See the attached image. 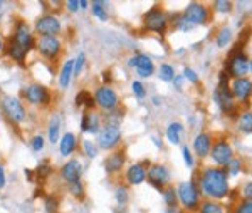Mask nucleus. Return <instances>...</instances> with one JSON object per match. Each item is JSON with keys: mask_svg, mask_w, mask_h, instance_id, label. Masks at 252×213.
Listing matches in <instances>:
<instances>
[{"mask_svg": "<svg viewBox=\"0 0 252 213\" xmlns=\"http://www.w3.org/2000/svg\"><path fill=\"white\" fill-rule=\"evenodd\" d=\"M193 181L200 195L205 200L222 201L231 193V185H229V176L224 168L217 166H205L200 168L197 173H193Z\"/></svg>", "mask_w": 252, "mask_h": 213, "instance_id": "1", "label": "nucleus"}, {"mask_svg": "<svg viewBox=\"0 0 252 213\" xmlns=\"http://www.w3.org/2000/svg\"><path fill=\"white\" fill-rule=\"evenodd\" d=\"M177 197H178V203H180L182 210H187L188 213L197 212L200 207V203H202V195H200L193 180L178 183Z\"/></svg>", "mask_w": 252, "mask_h": 213, "instance_id": "2", "label": "nucleus"}, {"mask_svg": "<svg viewBox=\"0 0 252 213\" xmlns=\"http://www.w3.org/2000/svg\"><path fill=\"white\" fill-rule=\"evenodd\" d=\"M249 62L251 59L244 50H229L224 61V71L231 76V79L247 78L249 76Z\"/></svg>", "mask_w": 252, "mask_h": 213, "instance_id": "3", "label": "nucleus"}, {"mask_svg": "<svg viewBox=\"0 0 252 213\" xmlns=\"http://www.w3.org/2000/svg\"><path fill=\"white\" fill-rule=\"evenodd\" d=\"M234 156H235L234 146L227 136H218V138L214 139V145H212L210 155H209L210 161H212V166L225 168Z\"/></svg>", "mask_w": 252, "mask_h": 213, "instance_id": "4", "label": "nucleus"}, {"mask_svg": "<svg viewBox=\"0 0 252 213\" xmlns=\"http://www.w3.org/2000/svg\"><path fill=\"white\" fill-rule=\"evenodd\" d=\"M212 98H214L217 108L220 109L225 116L231 117L234 123H235L240 109H239V104H237L235 99H234V96H232L231 87L229 86H218L217 84L215 89H214V93H212Z\"/></svg>", "mask_w": 252, "mask_h": 213, "instance_id": "5", "label": "nucleus"}, {"mask_svg": "<svg viewBox=\"0 0 252 213\" xmlns=\"http://www.w3.org/2000/svg\"><path fill=\"white\" fill-rule=\"evenodd\" d=\"M143 25L147 31L163 35L167 32L168 25H170V20H168L165 10L160 9V7H153V9H150L148 12H145Z\"/></svg>", "mask_w": 252, "mask_h": 213, "instance_id": "6", "label": "nucleus"}, {"mask_svg": "<svg viewBox=\"0 0 252 213\" xmlns=\"http://www.w3.org/2000/svg\"><path fill=\"white\" fill-rule=\"evenodd\" d=\"M184 17L193 27H197V25H207L212 19V9L207 3L190 2L184 10Z\"/></svg>", "mask_w": 252, "mask_h": 213, "instance_id": "7", "label": "nucleus"}, {"mask_svg": "<svg viewBox=\"0 0 252 213\" xmlns=\"http://www.w3.org/2000/svg\"><path fill=\"white\" fill-rule=\"evenodd\" d=\"M229 87H231V93L237 104H242L246 106V109H249L251 99H252V79L251 78L232 79Z\"/></svg>", "mask_w": 252, "mask_h": 213, "instance_id": "8", "label": "nucleus"}, {"mask_svg": "<svg viewBox=\"0 0 252 213\" xmlns=\"http://www.w3.org/2000/svg\"><path fill=\"white\" fill-rule=\"evenodd\" d=\"M0 106H2L3 115L9 117V121H12V123H16V124L24 123L25 117H27L24 106H22V102L17 98L3 96L2 101H0Z\"/></svg>", "mask_w": 252, "mask_h": 213, "instance_id": "9", "label": "nucleus"}, {"mask_svg": "<svg viewBox=\"0 0 252 213\" xmlns=\"http://www.w3.org/2000/svg\"><path fill=\"white\" fill-rule=\"evenodd\" d=\"M147 181L153 188L162 192L168 185V181H170V171H168L165 164H160V163L150 164V168L147 170Z\"/></svg>", "mask_w": 252, "mask_h": 213, "instance_id": "10", "label": "nucleus"}, {"mask_svg": "<svg viewBox=\"0 0 252 213\" xmlns=\"http://www.w3.org/2000/svg\"><path fill=\"white\" fill-rule=\"evenodd\" d=\"M212 145H214V136L209 131H200L192 141V153H195V158L199 160H205L210 155Z\"/></svg>", "mask_w": 252, "mask_h": 213, "instance_id": "11", "label": "nucleus"}, {"mask_svg": "<svg viewBox=\"0 0 252 213\" xmlns=\"http://www.w3.org/2000/svg\"><path fill=\"white\" fill-rule=\"evenodd\" d=\"M22 96L27 99V102L34 106H46L50 102V94L49 91L46 89L41 84H32V86H27L24 91H22Z\"/></svg>", "mask_w": 252, "mask_h": 213, "instance_id": "12", "label": "nucleus"}, {"mask_svg": "<svg viewBox=\"0 0 252 213\" xmlns=\"http://www.w3.org/2000/svg\"><path fill=\"white\" fill-rule=\"evenodd\" d=\"M94 101H96V104L100 106L101 109H104L106 113L118 108V96H116V93L109 86H103L100 87V89H96Z\"/></svg>", "mask_w": 252, "mask_h": 213, "instance_id": "13", "label": "nucleus"}, {"mask_svg": "<svg viewBox=\"0 0 252 213\" xmlns=\"http://www.w3.org/2000/svg\"><path fill=\"white\" fill-rule=\"evenodd\" d=\"M128 66L134 67L140 78H150L155 72V64H153L151 57H148L147 54H136L128 59Z\"/></svg>", "mask_w": 252, "mask_h": 213, "instance_id": "14", "label": "nucleus"}, {"mask_svg": "<svg viewBox=\"0 0 252 213\" xmlns=\"http://www.w3.org/2000/svg\"><path fill=\"white\" fill-rule=\"evenodd\" d=\"M121 141V130L119 126H104L98 134V145L103 149L115 148Z\"/></svg>", "mask_w": 252, "mask_h": 213, "instance_id": "15", "label": "nucleus"}, {"mask_svg": "<svg viewBox=\"0 0 252 213\" xmlns=\"http://www.w3.org/2000/svg\"><path fill=\"white\" fill-rule=\"evenodd\" d=\"M35 46H37L39 52L47 59H56L61 52V42H59V39L54 37V35L41 37V40H39Z\"/></svg>", "mask_w": 252, "mask_h": 213, "instance_id": "16", "label": "nucleus"}, {"mask_svg": "<svg viewBox=\"0 0 252 213\" xmlns=\"http://www.w3.org/2000/svg\"><path fill=\"white\" fill-rule=\"evenodd\" d=\"M12 40L17 42L19 46L24 47L25 50H31L32 47L35 46L34 42V37H32L31 31H29V25L24 24V22H17L16 24V29H14V35H12Z\"/></svg>", "mask_w": 252, "mask_h": 213, "instance_id": "17", "label": "nucleus"}, {"mask_svg": "<svg viewBox=\"0 0 252 213\" xmlns=\"http://www.w3.org/2000/svg\"><path fill=\"white\" fill-rule=\"evenodd\" d=\"M35 31H37L39 34H42L44 37H46V35H54V37H56V34H59L61 31V22L54 16H44L37 20V24H35Z\"/></svg>", "mask_w": 252, "mask_h": 213, "instance_id": "18", "label": "nucleus"}, {"mask_svg": "<svg viewBox=\"0 0 252 213\" xmlns=\"http://www.w3.org/2000/svg\"><path fill=\"white\" fill-rule=\"evenodd\" d=\"M81 173H83V164L79 163L78 160H71L61 168V175L63 178L66 180L67 183H76L79 181L81 178Z\"/></svg>", "mask_w": 252, "mask_h": 213, "instance_id": "19", "label": "nucleus"}, {"mask_svg": "<svg viewBox=\"0 0 252 213\" xmlns=\"http://www.w3.org/2000/svg\"><path fill=\"white\" fill-rule=\"evenodd\" d=\"M126 181L130 185H141V183L147 181V168L143 166L141 163H134L131 164L130 168L126 170Z\"/></svg>", "mask_w": 252, "mask_h": 213, "instance_id": "20", "label": "nucleus"}, {"mask_svg": "<svg viewBox=\"0 0 252 213\" xmlns=\"http://www.w3.org/2000/svg\"><path fill=\"white\" fill-rule=\"evenodd\" d=\"M237 133L240 134H252V109H242L235 119Z\"/></svg>", "mask_w": 252, "mask_h": 213, "instance_id": "21", "label": "nucleus"}, {"mask_svg": "<svg viewBox=\"0 0 252 213\" xmlns=\"http://www.w3.org/2000/svg\"><path fill=\"white\" fill-rule=\"evenodd\" d=\"M234 40V32H232V27L231 25H222L218 27V31L215 32V46L218 49H225L232 44Z\"/></svg>", "mask_w": 252, "mask_h": 213, "instance_id": "22", "label": "nucleus"}, {"mask_svg": "<svg viewBox=\"0 0 252 213\" xmlns=\"http://www.w3.org/2000/svg\"><path fill=\"white\" fill-rule=\"evenodd\" d=\"M100 124H101V117L96 113H84L81 123V130L84 133H98L100 131Z\"/></svg>", "mask_w": 252, "mask_h": 213, "instance_id": "23", "label": "nucleus"}, {"mask_svg": "<svg viewBox=\"0 0 252 213\" xmlns=\"http://www.w3.org/2000/svg\"><path fill=\"white\" fill-rule=\"evenodd\" d=\"M123 166H125V153L121 151L113 153V155L104 161V168L108 173H118V171H121Z\"/></svg>", "mask_w": 252, "mask_h": 213, "instance_id": "24", "label": "nucleus"}, {"mask_svg": "<svg viewBox=\"0 0 252 213\" xmlns=\"http://www.w3.org/2000/svg\"><path fill=\"white\" fill-rule=\"evenodd\" d=\"M182 133H184V126H182L178 121H175V123H170L165 131V136L167 139L170 141V145H180L182 141Z\"/></svg>", "mask_w": 252, "mask_h": 213, "instance_id": "25", "label": "nucleus"}, {"mask_svg": "<svg viewBox=\"0 0 252 213\" xmlns=\"http://www.w3.org/2000/svg\"><path fill=\"white\" fill-rule=\"evenodd\" d=\"M197 213H229L227 207L222 205V201H212V200H203L200 203Z\"/></svg>", "mask_w": 252, "mask_h": 213, "instance_id": "26", "label": "nucleus"}, {"mask_svg": "<svg viewBox=\"0 0 252 213\" xmlns=\"http://www.w3.org/2000/svg\"><path fill=\"white\" fill-rule=\"evenodd\" d=\"M59 149H61V155L63 156L72 155V151L76 149V136L72 133H66L63 138H61Z\"/></svg>", "mask_w": 252, "mask_h": 213, "instance_id": "27", "label": "nucleus"}, {"mask_svg": "<svg viewBox=\"0 0 252 213\" xmlns=\"http://www.w3.org/2000/svg\"><path fill=\"white\" fill-rule=\"evenodd\" d=\"M7 54L10 56V59H14V61H17V62H20V64H22V62H24V59H25V56H27V50L10 39L9 40V46H7Z\"/></svg>", "mask_w": 252, "mask_h": 213, "instance_id": "28", "label": "nucleus"}, {"mask_svg": "<svg viewBox=\"0 0 252 213\" xmlns=\"http://www.w3.org/2000/svg\"><path fill=\"white\" fill-rule=\"evenodd\" d=\"M225 173H227L229 180L231 178H235V176H239L240 173H244V160L242 158H237L234 156L231 161H229V164L224 168Z\"/></svg>", "mask_w": 252, "mask_h": 213, "instance_id": "29", "label": "nucleus"}, {"mask_svg": "<svg viewBox=\"0 0 252 213\" xmlns=\"http://www.w3.org/2000/svg\"><path fill=\"white\" fill-rule=\"evenodd\" d=\"M72 72H74V61H67L64 64L63 71H61V76H59V84L63 89L69 86L71 82V78H72Z\"/></svg>", "mask_w": 252, "mask_h": 213, "instance_id": "30", "label": "nucleus"}, {"mask_svg": "<svg viewBox=\"0 0 252 213\" xmlns=\"http://www.w3.org/2000/svg\"><path fill=\"white\" fill-rule=\"evenodd\" d=\"M162 197H163V201H165L167 207H177L178 205L177 188H175L173 185H167L165 188L162 190Z\"/></svg>", "mask_w": 252, "mask_h": 213, "instance_id": "31", "label": "nucleus"}, {"mask_svg": "<svg viewBox=\"0 0 252 213\" xmlns=\"http://www.w3.org/2000/svg\"><path fill=\"white\" fill-rule=\"evenodd\" d=\"M210 9H212V12L225 16V14H231L234 10V3L229 2V0H215V2L212 3Z\"/></svg>", "mask_w": 252, "mask_h": 213, "instance_id": "32", "label": "nucleus"}, {"mask_svg": "<svg viewBox=\"0 0 252 213\" xmlns=\"http://www.w3.org/2000/svg\"><path fill=\"white\" fill-rule=\"evenodd\" d=\"M121 121H123V113L119 108H116V109H113V111L106 113L104 126H119Z\"/></svg>", "mask_w": 252, "mask_h": 213, "instance_id": "33", "label": "nucleus"}, {"mask_svg": "<svg viewBox=\"0 0 252 213\" xmlns=\"http://www.w3.org/2000/svg\"><path fill=\"white\" fill-rule=\"evenodd\" d=\"M91 12H93V16H96L100 20H108V10H106V3L101 2V0H96V2L91 3Z\"/></svg>", "mask_w": 252, "mask_h": 213, "instance_id": "34", "label": "nucleus"}, {"mask_svg": "<svg viewBox=\"0 0 252 213\" xmlns=\"http://www.w3.org/2000/svg\"><path fill=\"white\" fill-rule=\"evenodd\" d=\"M94 98L91 96L89 94V91H81V93L76 96V104L78 106H86V108H89V109H94Z\"/></svg>", "mask_w": 252, "mask_h": 213, "instance_id": "35", "label": "nucleus"}, {"mask_svg": "<svg viewBox=\"0 0 252 213\" xmlns=\"http://www.w3.org/2000/svg\"><path fill=\"white\" fill-rule=\"evenodd\" d=\"M158 78L163 81V82H171L175 79V69L171 67L170 64H162L158 69Z\"/></svg>", "mask_w": 252, "mask_h": 213, "instance_id": "36", "label": "nucleus"}, {"mask_svg": "<svg viewBox=\"0 0 252 213\" xmlns=\"http://www.w3.org/2000/svg\"><path fill=\"white\" fill-rule=\"evenodd\" d=\"M59 128H61V119L59 116H54L49 124V141L56 143L59 139Z\"/></svg>", "mask_w": 252, "mask_h": 213, "instance_id": "37", "label": "nucleus"}, {"mask_svg": "<svg viewBox=\"0 0 252 213\" xmlns=\"http://www.w3.org/2000/svg\"><path fill=\"white\" fill-rule=\"evenodd\" d=\"M171 24H173L175 29H178V31H182V32H190L193 29V25L190 24V22L184 17V14H178V16L173 19V22H171Z\"/></svg>", "mask_w": 252, "mask_h": 213, "instance_id": "38", "label": "nucleus"}, {"mask_svg": "<svg viewBox=\"0 0 252 213\" xmlns=\"http://www.w3.org/2000/svg\"><path fill=\"white\" fill-rule=\"evenodd\" d=\"M229 213H252V200H239Z\"/></svg>", "mask_w": 252, "mask_h": 213, "instance_id": "39", "label": "nucleus"}, {"mask_svg": "<svg viewBox=\"0 0 252 213\" xmlns=\"http://www.w3.org/2000/svg\"><path fill=\"white\" fill-rule=\"evenodd\" d=\"M182 156H184V163L187 164L190 170H192V168H195V156H193L192 149H190L187 145L182 148Z\"/></svg>", "mask_w": 252, "mask_h": 213, "instance_id": "40", "label": "nucleus"}, {"mask_svg": "<svg viewBox=\"0 0 252 213\" xmlns=\"http://www.w3.org/2000/svg\"><path fill=\"white\" fill-rule=\"evenodd\" d=\"M131 91H133L134 98H138V99H143L147 96V89H145L141 81H133V82H131Z\"/></svg>", "mask_w": 252, "mask_h": 213, "instance_id": "41", "label": "nucleus"}, {"mask_svg": "<svg viewBox=\"0 0 252 213\" xmlns=\"http://www.w3.org/2000/svg\"><path fill=\"white\" fill-rule=\"evenodd\" d=\"M182 76H184V79L185 81H188V82H192V84H199V74H197L195 71H193L192 67H188V66H185L184 67V72H182Z\"/></svg>", "mask_w": 252, "mask_h": 213, "instance_id": "42", "label": "nucleus"}, {"mask_svg": "<svg viewBox=\"0 0 252 213\" xmlns=\"http://www.w3.org/2000/svg\"><path fill=\"white\" fill-rule=\"evenodd\" d=\"M239 193H240V200H252V180L246 181L240 186Z\"/></svg>", "mask_w": 252, "mask_h": 213, "instance_id": "43", "label": "nucleus"}, {"mask_svg": "<svg viewBox=\"0 0 252 213\" xmlns=\"http://www.w3.org/2000/svg\"><path fill=\"white\" fill-rule=\"evenodd\" d=\"M115 198L119 205H126V201H128V188L126 186L119 185L118 188L115 190Z\"/></svg>", "mask_w": 252, "mask_h": 213, "instance_id": "44", "label": "nucleus"}, {"mask_svg": "<svg viewBox=\"0 0 252 213\" xmlns=\"http://www.w3.org/2000/svg\"><path fill=\"white\" fill-rule=\"evenodd\" d=\"M69 192L74 195L78 200H83V183L81 181H76V183H69Z\"/></svg>", "mask_w": 252, "mask_h": 213, "instance_id": "45", "label": "nucleus"}, {"mask_svg": "<svg viewBox=\"0 0 252 213\" xmlns=\"http://www.w3.org/2000/svg\"><path fill=\"white\" fill-rule=\"evenodd\" d=\"M83 146H84V151H86V155L89 156V158H94L96 156V153H98V148L94 146V143L93 141H84L83 143Z\"/></svg>", "mask_w": 252, "mask_h": 213, "instance_id": "46", "label": "nucleus"}, {"mask_svg": "<svg viewBox=\"0 0 252 213\" xmlns=\"http://www.w3.org/2000/svg\"><path fill=\"white\" fill-rule=\"evenodd\" d=\"M31 145H32V149H34V151H41V149L44 148V138L41 134L34 136L31 141Z\"/></svg>", "mask_w": 252, "mask_h": 213, "instance_id": "47", "label": "nucleus"}, {"mask_svg": "<svg viewBox=\"0 0 252 213\" xmlns=\"http://www.w3.org/2000/svg\"><path fill=\"white\" fill-rule=\"evenodd\" d=\"M57 210V201L54 197H47L46 198V212L47 213H54Z\"/></svg>", "mask_w": 252, "mask_h": 213, "instance_id": "48", "label": "nucleus"}, {"mask_svg": "<svg viewBox=\"0 0 252 213\" xmlns=\"http://www.w3.org/2000/svg\"><path fill=\"white\" fill-rule=\"evenodd\" d=\"M83 64H84V54H81V56L74 61V74H79V72H81Z\"/></svg>", "mask_w": 252, "mask_h": 213, "instance_id": "49", "label": "nucleus"}, {"mask_svg": "<svg viewBox=\"0 0 252 213\" xmlns=\"http://www.w3.org/2000/svg\"><path fill=\"white\" fill-rule=\"evenodd\" d=\"M173 82V86H175V89L177 91H182V87H184V82H185V79H184V76H175V79L171 81Z\"/></svg>", "mask_w": 252, "mask_h": 213, "instance_id": "50", "label": "nucleus"}, {"mask_svg": "<svg viewBox=\"0 0 252 213\" xmlns=\"http://www.w3.org/2000/svg\"><path fill=\"white\" fill-rule=\"evenodd\" d=\"M67 9L71 10V12H78V10H79V2H78V0H69V2H67Z\"/></svg>", "mask_w": 252, "mask_h": 213, "instance_id": "51", "label": "nucleus"}, {"mask_svg": "<svg viewBox=\"0 0 252 213\" xmlns=\"http://www.w3.org/2000/svg\"><path fill=\"white\" fill-rule=\"evenodd\" d=\"M165 213H187L185 210H182L180 207H167V210H165Z\"/></svg>", "mask_w": 252, "mask_h": 213, "instance_id": "52", "label": "nucleus"}, {"mask_svg": "<svg viewBox=\"0 0 252 213\" xmlns=\"http://www.w3.org/2000/svg\"><path fill=\"white\" fill-rule=\"evenodd\" d=\"M5 186V173H3V166L0 164V188Z\"/></svg>", "mask_w": 252, "mask_h": 213, "instance_id": "53", "label": "nucleus"}, {"mask_svg": "<svg viewBox=\"0 0 252 213\" xmlns=\"http://www.w3.org/2000/svg\"><path fill=\"white\" fill-rule=\"evenodd\" d=\"M153 104H155V106H160V104H162V98H160V96H155V98H153Z\"/></svg>", "mask_w": 252, "mask_h": 213, "instance_id": "54", "label": "nucleus"}, {"mask_svg": "<svg viewBox=\"0 0 252 213\" xmlns=\"http://www.w3.org/2000/svg\"><path fill=\"white\" fill-rule=\"evenodd\" d=\"M87 7V2L86 0H81V2H79V9H86Z\"/></svg>", "mask_w": 252, "mask_h": 213, "instance_id": "55", "label": "nucleus"}, {"mask_svg": "<svg viewBox=\"0 0 252 213\" xmlns=\"http://www.w3.org/2000/svg\"><path fill=\"white\" fill-rule=\"evenodd\" d=\"M249 74L252 76V59H251V62H249Z\"/></svg>", "mask_w": 252, "mask_h": 213, "instance_id": "56", "label": "nucleus"}, {"mask_svg": "<svg viewBox=\"0 0 252 213\" xmlns=\"http://www.w3.org/2000/svg\"><path fill=\"white\" fill-rule=\"evenodd\" d=\"M3 49V44H2V40H0V50H2Z\"/></svg>", "mask_w": 252, "mask_h": 213, "instance_id": "57", "label": "nucleus"}, {"mask_svg": "<svg viewBox=\"0 0 252 213\" xmlns=\"http://www.w3.org/2000/svg\"><path fill=\"white\" fill-rule=\"evenodd\" d=\"M0 9H2V2H0Z\"/></svg>", "mask_w": 252, "mask_h": 213, "instance_id": "58", "label": "nucleus"}]
</instances>
